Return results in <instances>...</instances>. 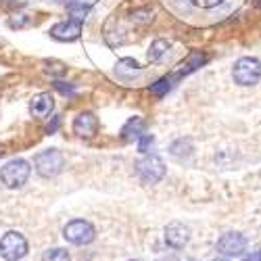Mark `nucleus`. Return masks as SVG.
<instances>
[{
  "instance_id": "nucleus-17",
  "label": "nucleus",
  "mask_w": 261,
  "mask_h": 261,
  "mask_svg": "<svg viewBox=\"0 0 261 261\" xmlns=\"http://www.w3.org/2000/svg\"><path fill=\"white\" fill-rule=\"evenodd\" d=\"M207 63V57L205 55H201V53H192L190 57H188V61H186V65H182V71H180V75H186V73H190V71H197L201 65H205Z\"/></svg>"
},
{
  "instance_id": "nucleus-29",
  "label": "nucleus",
  "mask_w": 261,
  "mask_h": 261,
  "mask_svg": "<svg viewBox=\"0 0 261 261\" xmlns=\"http://www.w3.org/2000/svg\"><path fill=\"white\" fill-rule=\"evenodd\" d=\"M0 155H3V146H0Z\"/></svg>"
},
{
  "instance_id": "nucleus-21",
  "label": "nucleus",
  "mask_w": 261,
  "mask_h": 261,
  "mask_svg": "<svg viewBox=\"0 0 261 261\" xmlns=\"http://www.w3.org/2000/svg\"><path fill=\"white\" fill-rule=\"evenodd\" d=\"M132 21L134 23H150V21H153V13L150 11H136Z\"/></svg>"
},
{
  "instance_id": "nucleus-13",
  "label": "nucleus",
  "mask_w": 261,
  "mask_h": 261,
  "mask_svg": "<svg viewBox=\"0 0 261 261\" xmlns=\"http://www.w3.org/2000/svg\"><path fill=\"white\" fill-rule=\"evenodd\" d=\"M142 132H144V119H140V117H132L125 125H123V129H121V136H123V140H138L140 136H142Z\"/></svg>"
},
{
  "instance_id": "nucleus-23",
  "label": "nucleus",
  "mask_w": 261,
  "mask_h": 261,
  "mask_svg": "<svg viewBox=\"0 0 261 261\" xmlns=\"http://www.w3.org/2000/svg\"><path fill=\"white\" fill-rule=\"evenodd\" d=\"M48 65H53V69L48 67V73H55V75H63V73H65V65H63V63H55V61H53V63H48Z\"/></svg>"
},
{
  "instance_id": "nucleus-25",
  "label": "nucleus",
  "mask_w": 261,
  "mask_h": 261,
  "mask_svg": "<svg viewBox=\"0 0 261 261\" xmlns=\"http://www.w3.org/2000/svg\"><path fill=\"white\" fill-rule=\"evenodd\" d=\"M245 261H261V251H257V253H253V255H247Z\"/></svg>"
},
{
  "instance_id": "nucleus-24",
  "label": "nucleus",
  "mask_w": 261,
  "mask_h": 261,
  "mask_svg": "<svg viewBox=\"0 0 261 261\" xmlns=\"http://www.w3.org/2000/svg\"><path fill=\"white\" fill-rule=\"evenodd\" d=\"M194 5H201V7H215V5H220V3H224V0H192Z\"/></svg>"
},
{
  "instance_id": "nucleus-14",
  "label": "nucleus",
  "mask_w": 261,
  "mask_h": 261,
  "mask_svg": "<svg viewBox=\"0 0 261 261\" xmlns=\"http://www.w3.org/2000/svg\"><path fill=\"white\" fill-rule=\"evenodd\" d=\"M90 7H92V0H75V3H71L69 5V13H71L73 21H80L82 23V21L86 19V15H88Z\"/></svg>"
},
{
  "instance_id": "nucleus-6",
  "label": "nucleus",
  "mask_w": 261,
  "mask_h": 261,
  "mask_svg": "<svg viewBox=\"0 0 261 261\" xmlns=\"http://www.w3.org/2000/svg\"><path fill=\"white\" fill-rule=\"evenodd\" d=\"M63 236L67 238L69 243H73V245H88V243L94 241L96 230H94V226L90 222H86V220H73V222H69L67 226H65Z\"/></svg>"
},
{
  "instance_id": "nucleus-20",
  "label": "nucleus",
  "mask_w": 261,
  "mask_h": 261,
  "mask_svg": "<svg viewBox=\"0 0 261 261\" xmlns=\"http://www.w3.org/2000/svg\"><path fill=\"white\" fill-rule=\"evenodd\" d=\"M153 144H155V136L153 134H142L140 138H138V150L140 153H148L150 148H153Z\"/></svg>"
},
{
  "instance_id": "nucleus-2",
  "label": "nucleus",
  "mask_w": 261,
  "mask_h": 261,
  "mask_svg": "<svg viewBox=\"0 0 261 261\" xmlns=\"http://www.w3.org/2000/svg\"><path fill=\"white\" fill-rule=\"evenodd\" d=\"M234 82L241 86H255L261 80V63L253 57H243L234 65Z\"/></svg>"
},
{
  "instance_id": "nucleus-11",
  "label": "nucleus",
  "mask_w": 261,
  "mask_h": 261,
  "mask_svg": "<svg viewBox=\"0 0 261 261\" xmlns=\"http://www.w3.org/2000/svg\"><path fill=\"white\" fill-rule=\"evenodd\" d=\"M55 109V100L48 92H42V94H36L32 100H30V113L34 117H46L50 115V111Z\"/></svg>"
},
{
  "instance_id": "nucleus-18",
  "label": "nucleus",
  "mask_w": 261,
  "mask_h": 261,
  "mask_svg": "<svg viewBox=\"0 0 261 261\" xmlns=\"http://www.w3.org/2000/svg\"><path fill=\"white\" fill-rule=\"evenodd\" d=\"M42 261H69V253L65 249H50L42 255Z\"/></svg>"
},
{
  "instance_id": "nucleus-8",
  "label": "nucleus",
  "mask_w": 261,
  "mask_h": 261,
  "mask_svg": "<svg viewBox=\"0 0 261 261\" xmlns=\"http://www.w3.org/2000/svg\"><path fill=\"white\" fill-rule=\"evenodd\" d=\"M73 132L77 136H82V138H92L98 132V119H96V115L90 113V111L80 113L75 117V121H73Z\"/></svg>"
},
{
  "instance_id": "nucleus-28",
  "label": "nucleus",
  "mask_w": 261,
  "mask_h": 261,
  "mask_svg": "<svg viewBox=\"0 0 261 261\" xmlns=\"http://www.w3.org/2000/svg\"><path fill=\"white\" fill-rule=\"evenodd\" d=\"M257 7H261V0H257Z\"/></svg>"
},
{
  "instance_id": "nucleus-22",
  "label": "nucleus",
  "mask_w": 261,
  "mask_h": 261,
  "mask_svg": "<svg viewBox=\"0 0 261 261\" xmlns=\"http://www.w3.org/2000/svg\"><path fill=\"white\" fill-rule=\"evenodd\" d=\"M55 86H57V90H59V92L67 94V96H73V94H75V88H73V86H69V84L65 86V82H57Z\"/></svg>"
},
{
  "instance_id": "nucleus-15",
  "label": "nucleus",
  "mask_w": 261,
  "mask_h": 261,
  "mask_svg": "<svg viewBox=\"0 0 261 261\" xmlns=\"http://www.w3.org/2000/svg\"><path fill=\"white\" fill-rule=\"evenodd\" d=\"M169 153H171V157H176V159H184V157H188L192 153V142L188 138H180V140H176L171 144Z\"/></svg>"
},
{
  "instance_id": "nucleus-7",
  "label": "nucleus",
  "mask_w": 261,
  "mask_h": 261,
  "mask_svg": "<svg viewBox=\"0 0 261 261\" xmlns=\"http://www.w3.org/2000/svg\"><path fill=\"white\" fill-rule=\"evenodd\" d=\"M245 249H247V238L238 232H228L217 241V253L226 257H238L245 253Z\"/></svg>"
},
{
  "instance_id": "nucleus-4",
  "label": "nucleus",
  "mask_w": 261,
  "mask_h": 261,
  "mask_svg": "<svg viewBox=\"0 0 261 261\" xmlns=\"http://www.w3.org/2000/svg\"><path fill=\"white\" fill-rule=\"evenodd\" d=\"M0 255L7 261H19L28 255V241L19 232H7L0 238Z\"/></svg>"
},
{
  "instance_id": "nucleus-16",
  "label": "nucleus",
  "mask_w": 261,
  "mask_h": 261,
  "mask_svg": "<svg viewBox=\"0 0 261 261\" xmlns=\"http://www.w3.org/2000/svg\"><path fill=\"white\" fill-rule=\"evenodd\" d=\"M167 50H169V44L165 40H155L153 44H150V48H148V61L159 63L167 55Z\"/></svg>"
},
{
  "instance_id": "nucleus-19",
  "label": "nucleus",
  "mask_w": 261,
  "mask_h": 261,
  "mask_svg": "<svg viewBox=\"0 0 261 261\" xmlns=\"http://www.w3.org/2000/svg\"><path fill=\"white\" fill-rule=\"evenodd\" d=\"M169 88H171V82L167 77H161V80H157L153 86H150V92H153L155 96H163V94L169 92Z\"/></svg>"
},
{
  "instance_id": "nucleus-10",
  "label": "nucleus",
  "mask_w": 261,
  "mask_h": 261,
  "mask_svg": "<svg viewBox=\"0 0 261 261\" xmlns=\"http://www.w3.org/2000/svg\"><path fill=\"white\" fill-rule=\"evenodd\" d=\"M190 238V230L180 224V222H171L167 228H165V241L173 247V249H182Z\"/></svg>"
},
{
  "instance_id": "nucleus-5",
  "label": "nucleus",
  "mask_w": 261,
  "mask_h": 261,
  "mask_svg": "<svg viewBox=\"0 0 261 261\" xmlns=\"http://www.w3.org/2000/svg\"><path fill=\"white\" fill-rule=\"evenodd\" d=\"M136 173L144 184H157L165 176V163L155 155H148L136 163Z\"/></svg>"
},
{
  "instance_id": "nucleus-9",
  "label": "nucleus",
  "mask_w": 261,
  "mask_h": 261,
  "mask_svg": "<svg viewBox=\"0 0 261 261\" xmlns=\"http://www.w3.org/2000/svg\"><path fill=\"white\" fill-rule=\"evenodd\" d=\"M82 34V23L80 21H63V23H57L50 28V36L55 40H61V42H73L77 40Z\"/></svg>"
},
{
  "instance_id": "nucleus-1",
  "label": "nucleus",
  "mask_w": 261,
  "mask_h": 261,
  "mask_svg": "<svg viewBox=\"0 0 261 261\" xmlns=\"http://www.w3.org/2000/svg\"><path fill=\"white\" fill-rule=\"evenodd\" d=\"M30 163L25 159H13L0 169V180L7 188H21L30 178Z\"/></svg>"
},
{
  "instance_id": "nucleus-26",
  "label": "nucleus",
  "mask_w": 261,
  "mask_h": 261,
  "mask_svg": "<svg viewBox=\"0 0 261 261\" xmlns=\"http://www.w3.org/2000/svg\"><path fill=\"white\" fill-rule=\"evenodd\" d=\"M57 5H65V7H69L71 3H75V0H55Z\"/></svg>"
},
{
  "instance_id": "nucleus-27",
  "label": "nucleus",
  "mask_w": 261,
  "mask_h": 261,
  "mask_svg": "<svg viewBox=\"0 0 261 261\" xmlns=\"http://www.w3.org/2000/svg\"><path fill=\"white\" fill-rule=\"evenodd\" d=\"M213 261H228V259H213Z\"/></svg>"
},
{
  "instance_id": "nucleus-3",
  "label": "nucleus",
  "mask_w": 261,
  "mask_h": 261,
  "mask_svg": "<svg viewBox=\"0 0 261 261\" xmlns=\"http://www.w3.org/2000/svg\"><path fill=\"white\" fill-rule=\"evenodd\" d=\"M34 165H36V171L40 173L42 178H55L63 171L65 159H63V155L59 153L57 148H50V150H44V153L36 155Z\"/></svg>"
},
{
  "instance_id": "nucleus-30",
  "label": "nucleus",
  "mask_w": 261,
  "mask_h": 261,
  "mask_svg": "<svg viewBox=\"0 0 261 261\" xmlns=\"http://www.w3.org/2000/svg\"><path fill=\"white\" fill-rule=\"evenodd\" d=\"M188 261H194V259H188Z\"/></svg>"
},
{
  "instance_id": "nucleus-12",
  "label": "nucleus",
  "mask_w": 261,
  "mask_h": 261,
  "mask_svg": "<svg viewBox=\"0 0 261 261\" xmlns=\"http://www.w3.org/2000/svg\"><path fill=\"white\" fill-rule=\"evenodd\" d=\"M115 73H117V77H121V80H132L134 75L140 73V67H138V63H136L134 59H121V61H117V65H115Z\"/></svg>"
}]
</instances>
